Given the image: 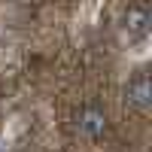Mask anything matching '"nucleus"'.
Wrapping results in <instances>:
<instances>
[{"label": "nucleus", "mask_w": 152, "mask_h": 152, "mask_svg": "<svg viewBox=\"0 0 152 152\" xmlns=\"http://www.w3.org/2000/svg\"><path fill=\"white\" fill-rule=\"evenodd\" d=\"M76 131H79V137H85V140H100V137L107 134V116L97 107H85V110H79V116H76Z\"/></svg>", "instance_id": "1"}, {"label": "nucleus", "mask_w": 152, "mask_h": 152, "mask_svg": "<svg viewBox=\"0 0 152 152\" xmlns=\"http://www.w3.org/2000/svg\"><path fill=\"white\" fill-rule=\"evenodd\" d=\"M125 104H128L131 110H137V113H149V107H152V88H149L146 73L134 76V79L128 82V88H125Z\"/></svg>", "instance_id": "2"}, {"label": "nucleus", "mask_w": 152, "mask_h": 152, "mask_svg": "<svg viewBox=\"0 0 152 152\" xmlns=\"http://www.w3.org/2000/svg\"><path fill=\"white\" fill-rule=\"evenodd\" d=\"M122 28L128 31V37H143L149 31V9L146 6H128V12L122 15Z\"/></svg>", "instance_id": "3"}]
</instances>
